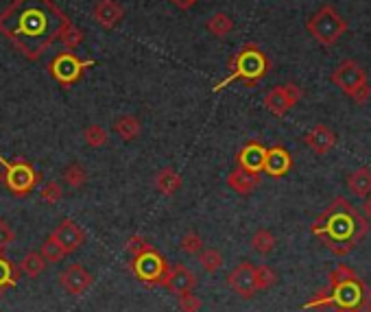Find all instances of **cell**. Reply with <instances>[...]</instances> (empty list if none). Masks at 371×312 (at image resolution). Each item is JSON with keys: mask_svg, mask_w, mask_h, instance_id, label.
Listing matches in <instances>:
<instances>
[{"mask_svg": "<svg viewBox=\"0 0 371 312\" xmlns=\"http://www.w3.org/2000/svg\"><path fill=\"white\" fill-rule=\"evenodd\" d=\"M70 22L55 0H11L0 13V33L20 55L37 61L55 42H59L61 31Z\"/></svg>", "mask_w": 371, "mask_h": 312, "instance_id": "6da1fadb", "label": "cell"}, {"mask_svg": "<svg viewBox=\"0 0 371 312\" xmlns=\"http://www.w3.org/2000/svg\"><path fill=\"white\" fill-rule=\"evenodd\" d=\"M227 68H229V75L218 81V84L212 88L214 92H221L225 90L229 84H234V81H242L245 86H256L260 79H263L267 72H269V59L263 50H260V46L256 44H245L236 55H234L229 61H227Z\"/></svg>", "mask_w": 371, "mask_h": 312, "instance_id": "7a4b0ae2", "label": "cell"}, {"mask_svg": "<svg viewBox=\"0 0 371 312\" xmlns=\"http://www.w3.org/2000/svg\"><path fill=\"white\" fill-rule=\"evenodd\" d=\"M308 33L323 46H332L348 31V20L332 5H323L319 11H314L306 22Z\"/></svg>", "mask_w": 371, "mask_h": 312, "instance_id": "3957f363", "label": "cell"}, {"mask_svg": "<svg viewBox=\"0 0 371 312\" xmlns=\"http://www.w3.org/2000/svg\"><path fill=\"white\" fill-rule=\"evenodd\" d=\"M0 166L5 168V173L0 175V184H3L13 197H29L33 193V188L37 186V182L42 179L31 162L26 159H5L0 155Z\"/></svg>", "mask_w": 371, "mask_h": 312, "instance_id": "277c9868", "label": "cell"}, {"mask_svg": "<svg viewBox=\"0 0 371 312\" xmlns=\"http://www.w3.org/2000/svg\"><path fill=\"white\" fill-rule=\"evenodd\" d=\"M94 64H96L94 59H81L75 50H61L50 59L48 72L61 88H73L84 79V75Z\"/></svg>", "mask_w": 371, "mask_h": 312, "instance_id": "5b68a950", "label": "cell"}, {"mask_svg": "<svg viewBox=\"0 0 371 312\" xmlns=\"http://www.w3.org/2000/svg\"><path fill=\"white\" fill-rule=\"evenodd\" d=\"M131 271L135 273L144 286H162L164 275L169 271V262L162 253H158L153 247L131 257Z\"/></svg>", "mask_w": 371, "mask_h": 312, "instance_id": "8992f818", "label": "cell"}, {"mask_svg": "<svg viewBox=\"0 0 371 312\" xmlns=\"http://www.w3.org/2000/svg\"><path fill=\"white\" fill-rule=\"evenodd\" d=\"M299 101H301V90L295 84L278 86L265 94V107L278 118L286 116Z\"/></svg>", "mask_w": 371, "mask_h": 312, "instance_id": "52a82bcc", "label": "cell"}, {"mask_svg": "<svg viewBox=\"0 0 371 312\" xmlns=\"http://www.w3.org/2000/svg\"><path fill=\"white\" fill-rule=\"evenodd\" d=\"M332 84L343 92V94H350L356 90V88H361L363 84H367V72L363 70V66L361 64H356L352 59L348 61H341L336 68H334V72H332Z\"/></svg>", "mask_w": 371, "mask_h": 312, "instance_id": "ba28073f", "label": "cell"}, {"mask_svg": "<svg viewBox=\"0 0 371 312\" xmlns=\"http://www.w3.org/2000/svg\"><path fill=\"white\" fill-rule=\"evenodd\" d=\"M50 238L57 242L61 251L68 255V253H75L81 249V245L86 242V232H84V227H79V223H75L73 219H64L53 229Z\"/></svg>", "mask_w": 371, "mask_h": 312, "instance_id": "9c48e42d", "label": "cell"}, {"mask_svg": "<svg viewBox=\"0 0 371 312\" xmlns=\"http://www.w3.org/2000/svg\"><path fill=\"white\" fill-rule=\"evenodd\" d=\"M59 284L68 295L79 297V295H84L92 289L94 275L81 264H68L59 273Z\"/></svg>", "mask_w": 371, "mask_h": 312, "instance_id": "30bf717a", "label": "cell"}, {"mask_svg": "<svg viewBox=\"0 0 371 312\" xmlns=\"http://www.w3.org/2000/svg\"><path fill=\"white\" fill-rule=\"evenodd\" d=\"M227 284L234 293H238L240 297H254L258 293L256 289V266L251 262H240L236 269L227 275Z\"/></svg>", "mask_w": 371, "mask_h": 312, "instance_id": "8fae6325", "label": "cell"}, {"mask_svg": "<svg viewBox=\"0 0 371 312\" xmlns=\"http://www.w3.org/2000/svg\"><path fill=\"white\" fill-rule=\"evenodd\" d=\"M197 275L186 264H177V266H169L167 275H164L162 286H167L173 295H182V293H190L197 289Z\"/></svg>", "mask_w": 371, "mask_h": 312, "instance_id": "7c38bea8", "label": "cell"}, {"mask_svg": "<svg viewBox=\"0 0 371 312\" xmlns=\"http://www.w3.org/2000/svg\"><path fill=\"white\" fill-rule=\"evenodd\" d=\"M92 18L94 22L103 26L105 31H112L118 22L125 18V7H122L118 0H99L92 9Z\"/></svg>", "mask_w": 371, "mask_h": 312, "instance_id": "4fadbf2b", "label": "cell"}, {"mask_svg": "<svg viewBox=\"0 0 371 312\" xmlns=\"http://www.w3.org/2000/svg\"><path fill=\"white\" fill-rule=\"evenodd\" d=\"M304 142L310 151H314L317 155H325L334 148L336 144V135L332 133V129L325 127V125H317L312 127L306 135H304Z\"/></svg>", "mask_w": 371, "mask_h": 312, "instance_id": "5bb4252c", "label": "cell"}, {"mask_svg": "<svg viewBox=\"0 0 371 312\" xmlns=\"http://www.w3.org/2000/svg\"><path fill=\"white\" fill-rule=\"evenodd\" d=\"M293 166V159L288 155L286 148L282 146H273V148H267V155H265V166L263 170L271 177H282Z\"/></svg>", "mask_w": 371, "mask_h": 312, "instance_id": "9a60e30c", "label": "cell"}, {"mask_svg": "<svg viewBox=\"0 0 371 312\" xmlns=\"http://www.w3.org/2000/svg\"><path fill=\"white\" fill-rule=\"evenodd\" d=\"M265 155H267V148L260 144V142H249L245 144L236 159H238V166L245 170H251V173H263L265 166Z\"/></svg>", "mask_w": 371, "mask_h": 312, "instance_id": "2e32d148", "label": "cell"}, {"mask_svg": "<svg viewBox=\"0 0 371 312\" xmlns=\"http://www.w3.org/2000/svg\"><path fill=\"white\" fill-rule=\"evenodd\" d=\"M227 186L238 195H251L260 186V173H251L238 166L236 170H231L227 175Z\"/></svg>", "mask_w": 371, "mask_h": 312, "instance_id": "e0dca14e", "label": "cell"}, {"mask_svg": "<svg viewBox=\"0 0 371 312\" xmlns=\"http://www.w3.org/2000/svg\"><path fill=\"white\" fill-rule=\"evenodd\" d=\"M155 188L164 197H173L182 188V175L173 166H164L155 173Z\"/></svg>", "mask_w": 371, "mask_h": 312, "instance_id": "ac0fdd59", "label": "cell"}, {"mask_svg": "<svg viewBox=\"0 0 371 312\" xmlns=\"http://www.w3.org/2000/svg\"><path fill=\"white\" fill-rule=\"evenodd\" d=\"M140 129H142V125H140V120L135 118V116H131V114H127V116H118L116 118V123H114V131H116V135L120 140H125V142H131V140H135L140 135Z\"/></svg>", "mask_w": 371, "mask_h": 312, "instance_id": "d6986e66", "label": "cell"}, {"mask_svg": "<svg viewBox=\"0 0 371 312\" xmlns=\"http://www.w3.org/2000/svg\"><path fill=\"white\" fill-rule=\"evenodd\" d=\"M348 188L356 197H367L371 193V170L363 166V168H356L354 173H350Z\"/></svg>", "mask_w": 371, "mask_h": 312, "instance_id": "ffe728a7", "label": "cell"}, {"mask_svg": "<svg viewBox=\"0 0 371 312\" xmlns=\"http://www.w3.org/2000/svg\"><path fill=\"white\" fill-rule=\"evenodd\" d=\"M48 262L44 260V255L39 253V251H29L24 257H22V262H20V271L26 275V277H37V275H42L44 271H46Z\"/></svg>", "mask_w": 371, "mask_h": 312, "instance_id": "44dd1931", "label": "cell"}, {"mask_svg": "<svg viewBox=\"0 0 371 312\" xmlns=\"http://www.w3.org/2000/svg\"><path fill=\"white\" fill-rule=\"evenodd\" d=\"M20 269L13 264L9 257L0 253V293H5L7 289H13L18 284Z\"/></svg>", "mask_w": 371, "mask_h": 312, "instance_id": "7402d4cb", "label": "cell"}, {"mask_svg": "<svg viewBox=\"0 0 371 312\" xmlns=\"http://www.w3.org/2000/svg\"><path fill=\"white\" fill-rule=\"evenodd\" d=\"M205 29H208L214 37L223 39V37H227L234 31V20L227 16V13L218 11V13H214V16L208 22H205Z\"/></svg>", "mask_w": 371, "mask_h": 312, "instance_id": "603a6c76", "label": "cell"}, {"mask_svg": "<svg viewBox=\"0 0 371 312\" xmlns=\"http://www.w3.org/2000/svg\"><path fill=\"white\" fill-rule=\"evenodd\" d=\"M64 182H66V186H70L75 190L84 188L88 182V170L81 166L79 162H73V164H68L64 168Z\"/></svg>", "mask_w": 371, "mask_h": 312, "instance_id": "cb8c5ba5", "label": "cell"}, {"mask_svg": "<svg viewBox=\"0 0 371 312\" xmlns=\"http://www.w3.org/2000/svg\"><path fill=\"white\" fill-rule=\"evenodd\" d=\"M251 247L260 255H269L273 249H276V236H273L269 229H258L251 238Z\"/></svg>", "mask_w": 371, "mask_h": 312, "instance_id": "d4e9b609", "label": "cell"}, {"mask_svg": "<svg viewBox=\"0 0 371 312\" xmlns=\"http://www.w3.org/2000/svg\"><path fill=\"white\" fill-rule=\"evenodd\" d=\"M197 255H199V262H201L203 271H208V273H216V271L223 266V253L218 249H214V247L201 249Z\"/></svg>", "mask_w": 371, "mask_h": 312, "instance_id": "484cf974", "label": "cell"}, {"mask_svg": "<svg viewBox=\"0 0 371 312\" xmlns=\"http://www.w3.org/2000/svg\"><path fill=\"white\" fill-rule=\"evenodd\" d=\"M84 39H86V33L79 29L77 24H68L66 29L61 31V35H59V42L64 44V48L66 50H77V46L79 44H84Z\"/></svg>", "mask_w": 371, "mask_h": 312, "instance_id": "4316f807", "label": "cell"}, {"mask_svg": "<svg viewBox=\"0 0 371 312\" xmlns=\"http://www.w3.org/2000/svg\"><path fill=\"white\" fill-rule=\"evenodd\" d=\"M180 249L186 253V255H197L201 249H203V238L195 232V229H190L186 232L180 240Z\"/></svg>", "mask_w": 371, "mask_h": 312, "instance_id": "83f0119b", "label": "cell"}, {"mask_svg": "<svg viewBox=\"0 0 371 312\" xmlns=\"http://www.w3.org/2000/svg\"><path fill=\"white\" fill-rule=\"evenodd\" d=\"M84 140L90 148H101L107 144V131L101 125H90L84 131Z\"/></svg>", "mask_w": 371, "mask_h": 312, "instance_id": "f1b7e54d", "label": "cell"}, {"mask_svg": "<svg viewBox=\"0 0 371 312\" xmlns=\"http://www.w3.org/2000/svg\"><path fill=\"white\" fill-rule=\"evenodd\" d=\"M276 282H278L276 271L269 269L267 264L256 266V289H258V291H267V289H271Z\"/></svg>", "mask_w": 371, "mask_h": 312, "instance_id": "f546056e", "label": "cell"}, {"mask_svg": "<svg viewBox=\"0 0 371 312\" xmlns=\"http://www.w3.org/2000/svg\"><path fill=\"white\" fill-rule=\"evenodd\" d=\"M64 197V188L59 182H46L44 188H42V193H39V199H42L44 203H48V206H55V203H59Z\"/></svg>", "mask_w": 371, "mask_h": 312, "instance_id": "4dcf8cb0", "label": "cell"}, {"mask_svg": "<svg viewBox=\"0 0 371 312\" xmlns=\"http://www.w3.org/2000/svg\"><path fill=\"white\" fill-rule=\"evenodd\" d=\"M39 253L44 255V260H46L48 264H50V262H61L64 257H66V253L61 251V247H59L50 236L42 242V249H39Z\"/></svg>", "mask_w": 371, "mask_h": 312, "instance_id": "1f68e13d", "label": "cell"}, {"mask_svg": "<svg viewBox=\"0 0 371 312\" xmlns=\"http://www.w3.org/2000/svg\"><path fill=\"white\" fill-rule=\"evenodd\" d=\"M177 297H180V310L182 312H199L203 308V300L195 295V291L182 293V295H177Z\"/></svg>", "mask_w": 371, "mask_h": 312, "instance_id": "d6a6232c", "label": "cell"}, {"mask_svg": "<svg viewBox=\"0 0 371 312\" xmlns=\"http://www.w3.org/2000/svg\"><path fill=\"white\" fill-rule=\"evenodd\" d=\"M330 280H332V286L334 289H339V286H345V284H352L354 280H356V275L352 273V271L348 269V266H339L332 275H330Z\"/></svg>", "mask_w": 371, "mask_h": 312, "instance_id": "836d02e7", "label": "cell"}, {"mask_svg": "<svg viewBox=\"0 0 371 312\" xmlns=\"http://www.w3.org/2000/svg\"><path fill=\"white\" fill-rule=\"evenodd\" d=\"M151 245H149V240L144 236H131L127 242H125V251L133 257V255H138L142 251H146Z\"/></svg>", "mask_w": 371, "mask_h": 312, "instance_id": "e575fe53", "label": "cell"}, {"mask_svg": "<svg viewBox=\"0 0 371 312\" xmlns=\"http://www.w3.org/2000/svg\"><path fill=\"white\" fill-rule=\"evenodd\" d=\"M16 240V234H13V229L7 221L0 219V253H3L11 242Z\"/></svg>", "mask_w": 371, "mask_h": 312, "instance_id": "d590c367", "label": "cell"}, {"mask_svg": "<svg viewBox=\"0 0 371 312\" xmlns=\"http://www.w3.org/2000/svg\"><path fill=\"white\" fill-rule=\"evenodd\" d=\"M350 99H352L356 105H365V103L371 99V86H369V81H367V84H363L361 88H356V90L350 94Z\"/></svg>", "mask_w": 371, "mask_h": 312, "instance_id": "8d00e7d4", "label": "cell"}, {"mask_svg": "<svg viewBox=\"0 0 371 312\" xmlns=\"http://www.w3.org/2000/svg\"><path fill=\"white\" fill-rule=\"evenodd\" d=\"M171 3L177 7V9H182V11H188L192 5H195V0H171Z\"/></svg>", "mask_w": 371, "mask_h": 312, "instance_id": "74e56055", "label": "cell"}, {"mask_svg": "<svg viewBox=\"0 0 371 312\" xmlns=\"http://www.w3.org/2000/svg\"><path fill=\"white\" fill-rule=\"evenodd\" d=\"M363 214H365L367 219L371 221V193L365 197V203H363Z\"/></svg>", "mask_w": 371, "mask_h": 312, "instance_id": "f35d334b", "label": "cell"}, {"mask_svg": "<svg viewBox=\"0 0 371 312\" xmlns=\"http://www.w3.org/2000/svg\"><path fill=\"white\" fill-rule=\"evenodd\" d=\"M336 312H359V310H354V306H341Z\"/></svg>", "mask_w": 371, "mask_h": 312, "instance_id": "ab89813d", "label": "cell"}, {"mask_svg": "<svg viewBox=\"0 0 371 312\" xmlns=\"http://www.w3.org/2000/svg\"><path fill=\"white\" fill-rule=\"evenodd\" d=\"M369 306H371V302H369Z\"/></svg>", "mask_w": 371, "mask_h": 312, "instance_id": "60d3db41", "label": "cell"}, {"mask_svg": "<svg viewBox=\"0 0 371 312\" xmlns=\"http://www.w3.org/2000/svg\"><path fill=\"white\" fill-rule=\"evenodd\" d=\"M195 3H197V0H195Z\"/></svg>", "mask_w": 371, "mask_h": 312, "instance_id": "b9f144b4", "label": "cell"}]
</instances>
